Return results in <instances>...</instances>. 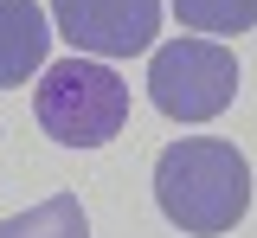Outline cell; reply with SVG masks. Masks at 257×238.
Returning <instances> with one entry per match:
<instances>
[{
	"label": "cell",
	"instance_id": "cell-1",
	"mask_svg": "<svg viewBox=\"0 0 257 238\" xmlns=\"http://www.w3.org/2000/svg\"><path fill=\"white\" fill-rule=\"evenodd\" d=\"M155 200L161 212L193 238H219L244 219L251 206V168L231 142L212 136H187L174 148H161L155 161Z\"/></svg>",
	"mask_w": 257,
	"mask_h": 238
},
{
	"label": "cell",
	"instance_id": "cell-2",
	"mask_svg": "<svg viewBox=\"0 0 257 238\" xmlns=\"http://www.w3.org/2000/svg\"><path fill=\"white\" fill-rule=\"evenodd\" d=\"M32 116L58 148H103L128 123V84L103 58H77L71 52L58 65H45L39 90H32Z\"/></svg>",
	"mask_w": 257,
	"mask_h": 238
},
{
	"label": "cell",
	"instance_id": "cell-3",
	"mask_svg": "<svg viewBox=\"0 0 257 238\" xmlns=\"http://www.w3.org/2000/svg\"><path fill=\"white\" fill-rule=\"evenodd\" d=\"M148 97L174 123H212L238 97V58L219 39H174L148 65Z\"/></svg>",
	"mask_w": 257,
	"mask_h": 238
},
{
	"label": "cell",
	"instance_id": "cell-4",
	"mask_svg": "<svg viewBox=\"0 0 257 238\" xmlns=\"http://www.w3.org/2000/svg\"><path fill=\"white\" fill-rule=\"evenodd\" d=\"M52 20L71 39V52L128 58V52H148L155 45L161 0H52Z\"/></svg>",
	"mask_w": 257,
	"mask_h": 238
},
{
	"label": "cell",
	"instance_id": "cell-5",
	"mask_svg": "<svg viewBox=\"0 0 257 238\" xmlns=\"http://www.w3.org/2000/svg\"><path fill=\"white\" fill-rule=\"evenodd\" d=\"M45 45H52V20L32 0H0V90L45 71Z\"/></svg>",
	"mask_w": 257,
	"mask_h": 238
},
{
	"label": "cell",
	"instance_id": "cell-6",
	"mask_svg": "<svg viewBox=\"0 0 257 238\" xmlns=\"http://www.w3.org/2000/svg\"><path fill=\"white\" fill-rule=\"evenodd\" d=\"M0 238H90V219H84L77 193H52V200L13 212V219L0 225Z\"/></svg>",
	"mask_w": 257,
	"mask_h": 238
},
{
	"label": "cell",
	"instance_id": "cell-7",
	"mask_svg": "<svg viewBox=\"0 0 257 238\" xmlns=\"http://www.w3.org/2000/svg\"><path fill=\"white\" fill-rule=\"evenodd\" d=\"M174 20L199 39H231L257 26V0H174Z\"/></svg>",
	"mask_w": 257,
	"mask_h": 238
}]
</instances>
